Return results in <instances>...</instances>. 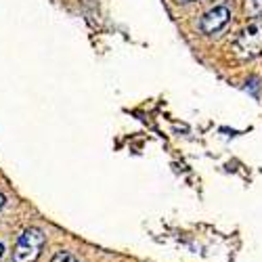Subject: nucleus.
I'll return each mask as SVG.
<instances>
[{
  "label": "nucleus",
  "mask_w": 262,
  "mask_h": 262,
  "mask_svg": "<svg viewBox=\"0 0 262 262\" xmlns=\"http://www.w3.org/2000/svg\"><path fill=\"white\" fill-rule=\"evenodd\" d=\"M47 244V235L38 227H30L19 235L15 250H13V262H36L42 254V248Z\"/></svg>",
  "instance_id": "1"
},
{
  "label": "nucleus",
  "mask_w": 262,
  "mask_h": 262,
  "mask_svg": "<svg viewBox=\"0 0 262 262\" xmlns=\"http://www.w3.org/2000/svg\"><path fill=\"white\" fill-rule=\"evenodd\" d=\"M233 51L242 59H252L262 53V19H254L239 32Z\"/></svg>",
  "instance_id": "2"
},
{
  "label": "nucleus",
  "mask_w": 262,
  "mask_h": 262,
  "mask_svg": "<svg viewBox=\"0 0 262 262\" xmlns=\"http://www.w3.org/2000/svg\"><path fill=\"white\" fill-rule=\"evenodd\" d=\"M231 21V9L229 7H214V9H210L204 17H202V21H200V30L204 32V34H216V32H221L227 24Z\"/></svg>",
  "instance_id": "3"
},
{
  "label": "nucleus",
  "mask_w": 262,
  "mask_h": 262,
  "mask_svg": "<svg viewBox=\"0 0 262 262\" xmlns=\"http://www.w3.org/2000/svg\"><path fill=\"white\" fill-rule=\"evenodd\" d=\"M246 13L250 17H258L262 13V0H246Z\"/></svg>",
  "instance_id": "4"
},
{
  "label": "nucleus",
  "mask_w": 262,
  "mask_h": 262,
  "mask_svg": "<svg viewBox=\"0 0 262 262\" xmlns=\"http://www.w3.org/2000/svg\"><path fill=\"white\" fill-rule=\"evenodd\" d=\"M51 262H80L72 252H68V250H61V252H57L53 258H51Z\"/></svg>",
  "instance_id": "5"
},
{
  "label": "nucleus",
  "mask_w": 262,
  "mask_h": 262,
  "mask_svg": "<svg viewBox=\"0 0 262 262\" xmlns=\"http://www.w3.org/2000/svg\"><path fill=\"white\" fill-rule=\"evenodd\" d=\"M5 204H7V198H5V195H3V193H0V208H3Z\"/></svg>",
  "instance_id": "6"
},
{
  "label": "nucleus",
  "mask_w": 262,
  "mask_h": 262,
  "mask_svg": "<svg viewBox=\"0 0 262 262\" xmlns=\"http://www.w3.org/2000/svg\"><path fill=\"white\" fill-rule=\"evenodd\" d=\"M3 254H5V246L0 244V258H3Z\"/></svg>",
  "instance_id": "7"
},
{
  "label": "nucleus",
  "mask_w": 262,
  "mask_h": 262,
  "mask_svg": "<svg viewBox=\"0 0 262 262\" xmlns=\"http://www.w3.org/2000/svg\"><path fill=\"white\" fill-rule=\"evenodd\" d=\"M181 3H193V0H181Z\"/></svg>",
  "instance_id": "8"
}]
</instances>
